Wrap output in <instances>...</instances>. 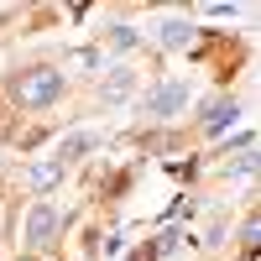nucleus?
<instances>
[{"label": "nucleus", "instance_id": "obj_4", "mask_svg": "<svg viewBox=\"0 0 261 261\" xmlns=\"http://www.w3.org/2000/svg\"><path fill=\"white\" fill-rule=\"evenodd\" d=\"M130 89H136V73H130V68H115L110 79H105V105H120Z\"/></svg>", "mask_w": 261, "mask_h": 261}, {"label": "nucleus", "instance_id": "obj_7", "mask_svg": "<svg viewBox=\"0 0 261 261\" xmlns=\"http://www.w3.org/2000/svg\"><path fill=\"white\" fill-rule=\"evenodd\" d=\"M162 47H188V21H162Z\"/></svg>", "mask_w": 261, "mask_h": 261}, {"label": "nucleus", "instance_id": "obj_3", "mask_svg": "<svg viewBox=\"0 0 261 261\" xmlns=\"http://www.w3.org/2000/svg\"><path fill=\"white\" fill-rule=\"evenodd\" d=\"M183 105H188V84H162V89L146 99V115H178Z\"/></svg>", "mask_w": 261, "mask_h": 261}, {"label": "nucleus", "instance_id": "obj_10", "mask_svg": "<svg viewBox=\"0 0 261 261\" xmlns=\"http://www.w3.org/2000/svg\"><path fill=\"white\" fill-rule=\"evenodd\" d=\"M110 47H136V32L130 27H110Z\"/></svg>", "mask_w": 261, "mask_h": 261}, {"label": "nucleus", "instance_id": "obj_8", "mask_svg": "<svg viewBox=\"0 0 261 261\" xmlns=\"http://www.w3.org/2000/svg\"><path fill=\"white\" fill-rule=\"evenodd\" d=\"M89 146H94V136H84V130H79V136H68V141L58 146V162H73L79 151H89Z\"/></svg>", "mask_w": 261, "mask_h": 261}, {"label": "nucleus", "instance_id": "obj_11", "mask_svg": "<svg viewBox=\"0 0 261 261\" xmlns=\"http://www.w3.org/2000/svg\"><path fill=\"white\" fill-rule=\"evenodd\" d=\"M130 261H146V256H130Z\"/></svg>", "mask_w": 261, "mask_h": 261}, {"label": "nucleus", "instance_id": "obj_6", "mask_svg": "<svg viewBox=\"0 0 261 261\" xmlns=\"http://www.w3.org/2000/svg\"><path fill=\"white\" fill-rule=\"evenodd\" d=\"M58 178H63V162H58V157H47V162H37V167H32V188H37V193H47Z\"/></svg>", "mask_w": 261, "mask_h": 261}, {"label": "nucleus", "instance_id": "obj_9", "mask_svg": "<svg viewBox=\"0 0 261 261\" xmlns=\"http://www.w3.org/2000/svg\"><path fill=\"white\" fill-rule=\"evenodd\" d=\"M256 241H261V225H256V214H251V220L241 225V246H246V251H256Z\"/></svg>", "mask_w": 261, "mask_h": 261}, {"label": "nucleus", "instance_id": "obj_5", "mask_svg": "<svg viewBox=\"0 0 261 261\" xmlns=\"http://www.w3.org/2000/svg\"><path fill=\"white\" fill-rule=\"evenodd\" d=\"M235 115H241V110H235V99H214L209 115H204V130H214V136H220L225 125H235Z\"/></svg>", "mask_w": 261, "mask_h": 261}, {"label": "nucleus", "instance_id": "obj_1", "mask_svg": "<svg viewBox=\"0 0 261 261\" xmlns=\"http://www.w3.org/2000/svg\"><path fill=\"white\" fill-rule=\"evenodd\" d=\"M63 94V73L58 68H27L16 79V99L27 105V110H42V105H53Z\"/></svg>", "mask_w": 261, "mask_h": 261}, {"label": "nucleus", "instance_id": "obj_2", "mask_svg": "<svg viewBox=\"0 0 261 261\" xmlns=\"http://www.w3.org/2000/svg\"><path fill=\"white\" fill-rule=\"evenodd\" d=\"M58 235V209L53 204H32V214H27V241L32 246H47Z\"/></svg>", "mask_w": 261, "mask_h": 261}]
</instances>
